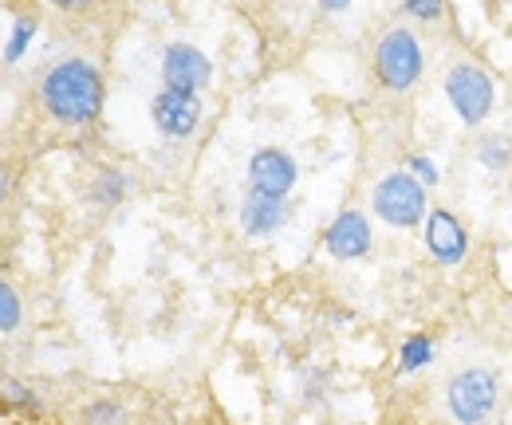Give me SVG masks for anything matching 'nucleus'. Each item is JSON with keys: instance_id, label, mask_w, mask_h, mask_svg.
I'll return each mask as SVG.
<instances>
[{"instance_id": "obj_1", "label": "nucleus", "mask_w": 512, "mask_h": 425, "mask_svg": "<svg viewBox=\"0 0 512 425\" xmlns=\"http://www.w3.org/2000/svg\"><path fill=\"white\" fill-rule=\"evenodd\" d=\"M40 95H44L48 115L56 122H64V126H91V122L103 115V99H107L99 67L79 60V56L56 63L44 75Z\"/></svg>"}, {"instance_id": "obj_2", "label": "nucleus", "mask_w": 512, "mask_h": 425, "mask_svg": "<svg viewBox=\"0 0 512 425\" xmlns=\"http://www.w3.org/2000/svg\"><path fill=\"white\" fill-rule=\"evenodd\" d=\"M371 67H375L379 87L390 91V95L414 91V87L422 83V75H426V48H422L418 32H414L410 24L386 28L383 36H379V44H375Z\"/></svg>"}, {"instance_id": "obj_3", "label": "nucleus", "mask_w": 512, "mask_h": 425, "mask_svg": "<svg viewBox=\"0 0 512 425\" xmlns=\"http://www.w3.org/2000/svg\"><path fill=\"white\" fill-rule=\"evenodd\" d=\"M501 398V378L489 366H465L449 374L446 382V410L457 425H481L497 410Z\"/></svg>"}, {"instance_id": "obj_4", "label": "nucleus", "mask_w": 512, "mask_h": 425, "mask_svg": "<svg viewBox=\"0 0 512 425\" xmlns=\"http://www.w3.org/2000/svg\"><path fill=\"white\" fill-rule=\"evenodd\" d=\"M371 209L390 229H414L430 213V193H426V185L418 182L410 170H394V174H386L383 182L375 185Z\"/></svg>"}, {"instance_id": "obj_5", "label": "nucleus", "mask_w": 512, "mask_h": 425, "mask_svg": "<svg viewBox=\"0 0 512 425\" xmlns=\"http://www.w3.org/2000/svg\"><path fill=\"white\" fill-rule=\"evenodd\" d=\"M446 99L453 107V115L461 119V126H481L493 115L497 103V83L493 75L473 60H457L446 71Z\"/></svg>"}, {"instance_id": "obj_6", "label": "nucleus", "mask_w": 512, "mask_h": 425, "mask_svg": "<svg viewBox=\"0 0 512 425\" xmlns=\"http://www.w3.org/2000/svg\"><path fill=\"white\" fill-rule=\"evenodd\" d=\"M422 241L430 248V256L438 260V264H461L465 256H469V229L461 225V217L457 213H449L446 205H434L430 213H426V221H422Z\"/></svg>"}, {"instance_id": "obj_7", "label": "nucleus", "mask_w": 512, "mask_h": 425, "mask_svg": "<svg viewBox=\"0 0 512 425\" xmlns=\"http://www.w3.org/2000/svg\"><path fill=\"white\" fill-rule=\"evenodd\" d=\"M209 79H213V63L201 48H193V44H170L166 48V56H162V87L197 95V91L209 87Z\"/></svg>"}, {"instance_id": "obj_8", "label": "nucleus", "mask_w": 512, "mask_h": 425, "mask_svg": "<svg viewBox=\"0 0 512 425\" xmlns=\"http://www.w3.org/2000/svg\"><path fill=\"white\" fill-rule=\"evenodd\" d=\"M296 178H300V170H296L292 154H284L280 146H264L249 158V193L288 197Z\"/></svg>"}, {"instance_id": "obj_9", "label": "nucleus", "mask_w": 512, "mask_h": 425, "mask_svg": "<svg viewBox=\"0 0 512 425\" xmlns=\"http://www.w3.org/2000/svg\"><path fill=\"white\" fill-rule=\"evenodd\" d=\"M150 119L166 138H190L197 130V119H201V103H197V95L162 87L150 103Z\"/></svg>"}, {"instance_id": "obj_10", "label": "nucleus", "mask_w": 512, "mask_h": 425, "mask_svg": "<svg viewBox=\"0 0 512 425\" xmlns=\"http://www.w3.org/2000/svg\"><path fill=\"white\" fill-rule=\"evenodd\" d=\"M371 248H375V233H371L367 213L343 209V213L327 225V252H331L335 260H363Z\"/></svg>"}, {"instance_id": "obj_11", "label": "nucleus", "mask_w": 512, "mask_h": 425, "mask_svg": "<svg viewBox=\"0 0 512 425\" xmlns=\"http://www.w3.org/2000/svg\"><path fill=\"white\" fill-rule=\"evenodd\" d=\"M284 221H288V201H284V197L249 193L245 205H241V229H245L249 237H272Z\"/></svg>"}, {"instance_id": "obj_12", "label": "nucleus", "mask_w": 512, "mask_h": 425, "mask_svg": "<svg viewBox=\"0 0 512 425\" xmlns=\"http://www.w3.org/2000/svg\"><path fill=\"white\" fill-rule=\"evenodd\" d=\"M477 162H481L485 174H497V178L512 174V138L509 134H485V138L477 142Z\"/></svg>"}, {"instance_id": "obj_13", "label": "nucleus", "mask_w": 512, "mask_h": 425, "mask_svg": "<svg viewBox=\"0 0 512 425\" xmlns=\"http://www.w3.org/2000/svg\"><path fill=\"white\" fill-rule=\"evenodd\" d=\"M79 425H130V410L115 398H99L83 410Z\"/></svg>"}, {"instance_id": "obj_14", "label": "nucleus", "mask_w": 512, "mask_h": 425, "mask_svg": "<svg viewBox=\"0 0 512 425\" xmlns=\"http://www.w3.org/2000/svg\"><path fill=\"white\" fill-rule=\"evenodd\" d=\"M430 359H434L430 335H410V339L402 343V351H398V366H402V370H422Z\"/></svg>"}, {"instance_id": "obj_15", "label": "nucleus", "mask_w": 512, "mask_h": 425, "mask_svg": "<svg viewBox=\"0 0 512 425\" xmlns=\"http://www.w3.org/2000/svg\"><path fill=\"white\" fill-rule=\"evenodd\" d=\"M402 8H406V16H414L418 24H438V20L446 16L449 0H402Z\"/></svg>"}, {"instance_id": "obj_16", "label": "nucleus", "mask_w": 512, "mask_h": 425, "mask_svg": "<svg viewBox=\"0 0 512 425\" xmlns=\"http://www.w3.org/2000/svg\"><path fill=\"white\" fill-rule=\"evenodd\" d=\"M20 296L0 280V331H16L20 327Z\"/></svg>"}, {"instance_id": "obj_17", "label": "nucleus", "mask_w": 512, "mask_h": 425, "mask_svg": "<svg viewBox=\"0 0 512 425\" xmlns=\"http://www.w3.org/2000/svg\"><path fill=\"white\" fill-rule=\"evenodd\" d=\"M123 193H127V182H123V174H119V170H107V174L99 178V189H95L99 205H119V201H123Z\"/></svg>"}, {"instance_id": "obj_18", "label": "nucleus", "mask_w": 512, "mask_h": 425, "mask_svg": "<svg viewBox=\"0 0 512 425\" xmlns=\"http://www.w3.org/2000/svg\"><path fill=\"white\" fill-rule=\"evenodd\" d=\"M406 170H410V174H414V178H418L422 185H430V189H434V185L442 182L438 166H434L430 158H422V154H418V158H410V162H406Z\"/></svg>"}, {"instance_id": "obj_19", "label": "nucleus", "mask_w": 512, "mask_h": 425, "mask_svg": "<svg viewBox=\"0 0 512 425\" xmlns=\"http://www.w3.org/2000/svg\"><path fill=\"white\" fill-rule=\"evenodd\" d=\"M4 398H8V402H16V406H36V398H32L20 382H4Z\"/></svg>"}, {"instance_id": "obj_20", "label": "nucleus", "mask_w": 512, "mask_h": 425, "mask_svg": "<svg viewBox=\"0 0 512 425\" xmlns=\"http://www.w3.org/2000/svg\"><path fill=\"white\" fill-rule=\"evenodd\" d=\"M52 8H60V12H83V8H91L95 0H48Z\"/></svg>"}, {"instance_id": "obj_21", "label": "nucleus", "mask_w": 512, "mask_h": 425, "mask_svg": "<svg viewBox=\"0 0 512 425\" xmlns=\"http://www.w3.org/2000/svg\"><path fill=\"white\" fill-rule=\"evenodd\" d=\"M323 12H343V8H351V0H316Z\"/></svg>"}, {"instance_id": "obj_22", "label": "nucleus", "mask_w": 512, "mask_h": 425, "mask_svg": "<svg viewBox=\"0 0 512 425\" xmlns=\"http://www.w3.org/2000/svg\"><path fill=\"white\" fill-rule=\"evenodd\" d=\"M8 193H12V178H8V170L0 166V205L8 201Z\"/></svg>"}]
</instances>
